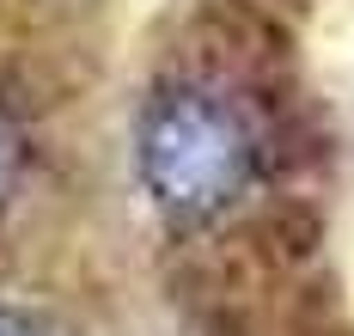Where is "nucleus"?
I'll return each instance as SVG.
<instances>
[{"label":"nucleus","instance_id":"obj_3","mask_svg":"<svg viewBox=\"0 0 354 336\" xmlns=\"http://www.w3.org/2000/svg\"><path fill=\"white\" fill-rule=\"evenodd\" d=\"M0 336H37V330H31V318H19V312L0 306Z\"/></svg>","mask_w":354,"mask_h":336},{"label":"nucleus","instance_id":"obj_2","mask_svg":"<svg viewBox=\"0 0 354 336\" xmlns=\"http://www.w3.org/2000/svg\"><path fill=\"white\" fill-rule=\"evenodd\" d=\"M19 178H25V129L0 111V202L19 189Z\"/></svg>","mask_w":354,"mask_h":336},{"label":"nucleus","instance_id":"obj_1","mask_svg":"<svg viewBox=\"0 0 354 336\" xmlns=\"http://www.w3.org/2000/svg\"><path fill=\"white\" fill-rule=\"evenodd\" d=\"M135 171L159 214L214 221L245 196L257 171V141L226 98L202 86H171L135 122Z\"/></svg>","mask_w":354,"mask_h":336}]
</instances>
